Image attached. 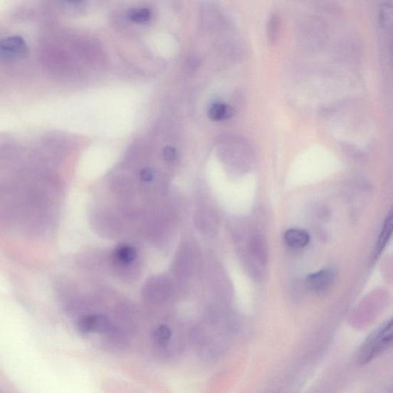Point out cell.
<instances>
[{
    "mask_svg": "<svg viewBox=\"0 0 393 393\" xmlns=\"http://www.w3.org/2000/svg\"><path fill=\"white\" fill-rule=\"evenodd\" d=\"M337 272L332 268H324L308 275L306 283L308 288L316 293L328 291L335 282Z\"/></svg>",
    "mask_w": 393,
    "mask_h": 393,
    "instance_id": "4",
    "label": "cell"
},
{
    "mask_svg": "<svg viewBox=\"0 0 393 393\" xmlns=\"http://www.w3.org/2000/svg\"><path fill=\"white\" fill-rule=\"evenodd\" d=\"M28 51L27 43L22 36H9L0 43V56L6 61L21 60L27 55Z\"/></svg>",
    "mask_w": 393,
    "mask_h": 393,
    "instance_id": "3",
    "label": "cell"
},
{
    "mask_svg": "<svg viewBox=\"0 0 393 393\" xmlns=\"http://www.w3.org/2000/svg\"><path fill=\"white\" fill-rule=\"evenodd\" d=\"M393 234V206L389 210L384 222H383L382 227L379 235L377 243L375 245L374 249H373L372 253V256L370 258L371 264H374L379 257L381 256L383 251L387 248L388 243L389 242Z\"/></svg>",
    "mask_w": 393,
    "mask_h": 393,
    "instance_id": "5",
    "label": "cell"
},
{
    "mask_svg": "<svg viewBox=\"0 0 393 393\" xmlns=\"http://www.w3.org/2000/svg\"><path fill=\"white\" fill-rule=\"evenodd\" d=\"M112 257L115 264L125 267L137 259V251L132 245L120 244L114 250Z\"/></svg>",
    "mask_w": 393,
    "mask_h": 393,
    "instance_id": "7",
    "label": "cell"
},
{
    "mask_svg": "<svg viewBox=\"0 0 393 393\" xmlns=\"http://www.w3.org/2000/svg\"><path fill=\"white\" fill-rule=\"evenodd\" d=\"M66 1L70 3H80L82 1V0H66Z\"/></svg>",
    "mask_w": 393,
    "mask_h": 393,
    "instance_id": "17",
    "label": "cell"
},
{
    "mask_svg": "<svg viewBox=\"0 0 393 393\" xmlns=\"http://www.w3.org/2000/svg\"><path fill=\"white\" fill-rule=\"evenodd\" d=\"M378 23L383 31L393 28V4L382 3L378 9Z\"/></svg>",
    "mask_w": 393,
    "mask_h": 393,
    "instance_id": "9",
    "label": "cell"
},
{
    "mask_svg": "<svg viewBox=\"0 0 393 393\" xmlns=\"http://www.w3.org/2000/svg\"><path fill=\"white\" fill-rule=\"evenodd\" d=\"M172 337V330L166 325L157 328L153 332V338L156 344L160 347H165Z\"/></svg>",
    "mask_w": 393,
    "mask_h": 393,
    "instance_id": "13",
    "label": "cell"
},
{
    "mask_svg": "<svg viewBox=\"0 0 393 393\" xmlns=\"http://www.w3.org/2000/svg\"><path fill=\"white\" fill-rule=\"evenodd\" d=\"M392 348H393V318L383 323L370 334L360 349L357 361L362 366L368 365L383 352Z\"/></svg>",
    "mask_w": 393,
    "mask_h": 393,
    "instance_id": "1",
    "label": "cell"
},
{
    "mask_svg": "<svg viewBox=\"0 0 393 393\" xmlns=\"http://www.w3.org/2000/svg\"><path fill=\"white\" fill-rule=\"evenodd\" d=\"M284 241L290 248L300 249L305 248L310 241L308 232L301 229H290L284 234Z\"/></svg>",
    "mask_w": 393,
    "mask_h": 393,
    "instance_id": "8",
    "label": "cell"
},
{
    "mask_svg": "<svg viewBox=\"0 0 393 393\" xmlns=\"http://www.w3.org/2000/svg\"><path fill=\"white\" fill-rule=\"evenodd\" d=\"M199 24L206 32L221 31L225 23L219 7L211 2L203 4L199 11Z\"/></svg>",
    "mask_w": 393,
    "mask_h": 393,
    "instance_id": "2",
    "label": "cell"
},
{
    "mask_svg": "<svg viewBox=\"0 0 393 393\" xmlns=\"http://www.w3.org/2000/svg\"><path fill=\"white\" fill-rule=\"evenodd\" d=\"M97 315H87L82 317L77 322V330L83 334L95 332Z\"/></svg>",
    "mask_w": 393,
    "mask_h": 393,
    "instance_id": "14",
    "label": "cell"
},
{
    "mask_svg": "<svg viewBox=\"0 0 393 393\" xmlns=\"http://www.w3.org/2000/svg\"><path fill=\"white\" fill-rule=\"evenodd\" d=\"M164 156L167 159L172 161L175 159L176 152L174 150L172 149V147H167L164 151Z\"/></svg>",
    "mask_w": 393,
    "mask_h": 393,
    "instance_id": "15",
    "label": "cell"
},
{
    "mask_svg": "<svg viewBox=\"0 0 393 393\" xmlns=\"http://www.w3.org/2000/svg\"><path fill=\"white\" fill-rule=\"evenodd\" d=\"M234 115L231 106L221 103H214L209 110V116L213 121L228 120Z\"/></svg>",
    "mask_w": 393,
    "mask_h": 393,
    "instance_id": "10",
    "label": "cell"
},
{
    "mask_svg": "<svg viewBox=\"0 0 393 393\" xmlns=\"http://www.w3.org/2000/svg\"><path fill=\"white\" fill-rule=\"evenodd\" d=\"M152 11L147 7L131 9L127 13L130 21L136 24H143L149 22L152 18Z\"/></svg>",
    "mask_w": 393,
    "mask_h": 393,
    "instance_id": "12",
    "label": "cell"
},
{
    "mask_svg": "<svg viewBox=\"0 0 393 393\" xmlns=\"http://www.w3.org/2000/svg\"><path fill=\"white\" fill-rule=\"evenodd\" d=\"M281 33V18L276 13H272L267 23V36L268 42L275 45L278 42Z\"/></svg>",
    "mask_w": 393,
    "mask_h": 393,
    "instance_id": "11",
    "label": "cell"
},
{
    "mask_svg": "<svg viewBox=\"0 0 393 393\" xmlns=\"http://www.w3.org/2000/svg\"><path fill=\"white\" fill-rule=\"evenodd\" d=\"M142 177H143V179H144L145 181H150V180L152 179L153 174H152V171H150V170H149V171L146 170V171H145V172L143 173Z\"/></svg>",
    "mask_w": 393,
    "mask_h": 393,
    "instance_id": "16",
    "label": "cell"
},
{
    "mask_svg": "<svg viewBox=\"0 0 393 393\" xmlns=\"http://www.w3.org/2000/svg\"><path fill=\"white\" fill-rule=\"evenodd\" d=\"M168 293L166 282L160 278H154L147 283L143 290V296L152 303L163 301Z\"/></svg>",
    "mask_w": 393,
    "mask_h": 393,
    "instance_id": "6",
    "label": "cell"
}]
</instances>
